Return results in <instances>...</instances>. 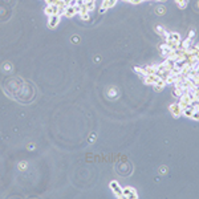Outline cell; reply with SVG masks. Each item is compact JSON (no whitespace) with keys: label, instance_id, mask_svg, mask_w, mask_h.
<instances>
[{"label":"cell","instance_id":"7a4b0ae2","mask_svg":"<svg viewBox=\"0 0 199 199\" xmlns=\"http://www.w3.org/2000/svg\"><path fill=\"white\" fill-rule=\"evenodd\" d=\"M124 198H138L136 190L131 187H125L124 188Z\"/></svg>","mask_w":199,"mask_h":199},{"label":"cell","instance_id":"3957f363","mask_svg":"<svg viewBox=\"0 0 199 199\" xmlns=\"http://www.w3.org/2000/svg\"><path fill=\"white\" fill-rule=\"evenodd\" d=\"M170 112L174 117H179L182 114V108L179 106V104H173L170 105Z\"/></svg>","mask_w":199,"mask_h":199},{"label":"cell","instance_id":"277c9868","mask_svg":"<svg viewBox=\"0 0 199 199\" xmlns=\"http://www.w3.org/2000/svg\"><path fill=\"white\" fill-rule=\"evenodd\" d=\"M48 18H49V27H52V28H53V27H56L58 24L61 16L56 13V15H52V16H48Z\"/></svg>","mask_w":199,"mask_h":199},{"label":"cell","instance_id":"5b68a950","mask_svg":"<svg viewBox=\"0 0 199 199\" xmlns=\"http://www.w3.org/2000/svg\"><path fill=\"white\" fill-rule=\"evenodd\" d=\"M175 3L178 4L179 8H185L187 6V0H175Z\"/></svg>","mask_w":199,"mask_h":199},{"label":"cell","instance_id":"6da1fadb","mask_svg":"<svg viewBox=\"0 0 199 199\" xmlns=\"http://www.w3.org/2000/svg\"><path fill=\"white\" fill-rule=\"evenodd\" d=\"M110 188H113L117 196H124V188L118 185V182H110Z\"/></svg>","mask_w":199,"mask_h":199},{"label":"cell","instance_id":"8992f818","mask_svg":"<svg viewBox=\"0 0 199 199\" xmlns=\"http://www.w3.org/2000/svg\"><path fill=\"white\" fill-rule=\"evenodd\" d=\"M157 12H158L159 15H161V13H165V8H162V7H159V8H157Z\"/></svg>","mask_w":199,"mask_h":199}]
</instances>
